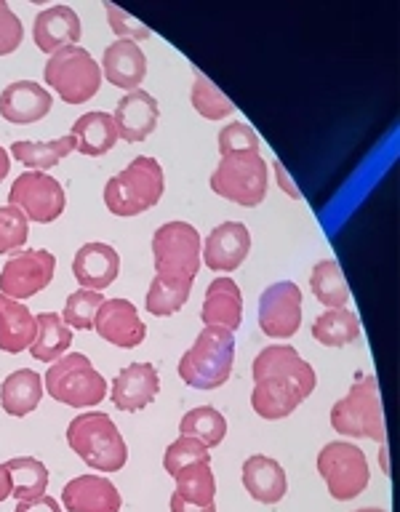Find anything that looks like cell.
Listing matches in <instances>:
<instances>
[{
  "mask_svg": "<svg viewBox=\"0 0 400 512\" xmlns=\"http://www.w3.org/2000/svg\"><path fill=\"white\" fill-rule=\"evenodd\" d=\"M251 408L262 419H286L302 406L318 384L315 368L291 344H270L254 358Z\"/></svg>",
  "mask_w": 400,
  "mask_h": 512,
  "instance_id": "6da1fadb",
  "label": "cell"
},
{
  "mask_svg": "<svg viewBox=\"0 0 400 512\" xmlns=\"http://www.w3.org/2000/svg\"><path fill=\"white\" fill-rule=\"evenodd\" d=\"M67 443L96 472H118L128 462L126 440L102 411L75 416L67 427Z\"/></svg>",
  "mask_w": 400,
  "mask_h": 512,
  "instance_id": "7a4b0ae2",
  "label": "cell"
},
{
  "mask_svg": "<svg viewBox=\"0 0 400 512\" xmlns=\"http://www.w3.org/2000/svg\"><path fill=\"white\" fill-rule=\"evenodd\" d=\"M166 190V176L155 158L139 155L120 174L104 184V206L115 216H139L158 206Z\"/></svg>",
  "mask_w": 400,
  "mask_h": 512,
  "instance_id": "3957f363",
  "label": "cell"
},
{
  "mask_svg": "<svg viewBox=\"0 0 400 512\" xmlns=\"http://www.w3.org/2000/svg\"><path fill=\"white\" fill-rule=\"evenodd\" d=\"M232 363H235V334L227 328L206 326L179 360V376L187 387L216 390L230 379Z\"/></svg>",
  "mask_w": 400,
  "mask_h": 512,
  "instance_id": "277c9868",
  "label": "cell"
},
{
  "mask_svg": "<svg viewBox=\"0 0 400 512\" xmlns=\"http://www.w3.org/2000/svg\"><path fill=\"white\" fill-rule=\"evenodd\" d=\"M331 427L347 438L376 440L379 446L387 443L384 430L382 398H379V382L376 376L360 374L342 400H336L331 408Z\"/></svg>",
  "mask_w": 400,
  "mask_h": 512,
  "instance_id": "5b68a950",
  "label": "cell"
},
{
  "mask_svg": "<svg viewBox=\"0 0 400 512\" xmlns=\"http://www.w3.org/2000/svg\"><path fill=\"white\" fill-rule=\"evenodd\" d=\"M43 390L64 406L72 408H91L99 406L107 395V382L104 376L91 366V360L80 352H70L54 360V366H48Z\"/></svg>",
  "mask_w": 400,
  "mask_h": 512,
  "instance_id": "8992f818",
  "label": "cell"
},
{
  "mask_svg": "<svg viewBox=\"0 0 400 512\" xmlns=\"http://www.w3.org/2000/svg\"><path fill=\"white\" fill-rule=\"evenodd\" d=\"M270 166L259 152H232L222 155L211 174V190L238 206L254 208L267 198Z\"/></svg>",
  "mask_w": 400,
  "mask_h": 512,
  "instance_id": "52a82bcc",
  "label": "cell"
},
{
  "mask_svg": "<svg viewBox=\"0 0 400 512\" xmlns=\"http://www.w3.org/2000/svg\"><path fill=\"white\" fill-rule=\"evenodd\" d=\"M43 78L67 104H86L102 88V67L83 46H67L48 56Z\"/></svg>",
  "mask_w": 400,
  "mask_h": 512,
  "instance_id": "ba28073f",
  "label": "cell"
},
{
  "mask_svg": "<svg viewBox=\"0 0 400 512\" xmlns=\"http://www.w3.org/2000/svg\"><path fill=\"white\" fill-rule=\"evenodd\" d=\"M318 472L336 502H350L360 496L371 480L366 454L347 440H334L323 446L318 454Z\"/></svg>",
  "mask_w": 400,
  "mask_h": 512,
  "instance_id": "9c48e42d",
  "label": "cell"
},
{
  "mask_svg": "<svg viewBox=\"0 0 400 512\" xmlns=\"http://www.w3.org/2000/svg\"><path fill=\"white\" fill-rule=\"evenodd\" d=\"M200 251H203V243H200L198 230L187 222H168L152 235L155 270L166 278L195 280L203 264Z\"/></svg>",
  "mask_w": 400,
  "mask_h": 512,
  "instance_id": "30bf717a",
  "label": "cell"
},
{
  "mask_svg": "<svg viewBox=\"0 0 400 512\" xmlns=\"http://www.w3.org/2000/svg\"><path fill=\"white\" fill-rule=\"evenodd\" d=\"M8 206H16L27 219L48 224L59 219L67 206L64 187L51 174L43 171H24L14 179L8 190Z\"/></svg>",
  "mask_w": 400,
  "mask_h": 512,
  "instance_id": "8fae6325",
  "label": "cell"
},
{
  "mask_svg": "<svg viewBox=\"0 0 400 512\" xmlns=\"http://www.w3.org/2000/svg\"><path fill=\"white\" fill-rule=\"evenodd\" d=\"M54 272L56 256L51 251H46V248L19 251L0 270V294L16 299V302L30 299L54 280Z\"/></svg>",
  "mask_w": 400,
  "mask_h": 512,
  "instance_id": "7c38bea8",
  "label": "cell"
},
{
  "mask_svg": "<svg viewBox=\"0 0 400 512\" xmlns=\"http://www.w3.org/2000/svg\"><path fill=\"white\" fill-rule=\"evenodd\" d=\"M302 326V291L291 280L272 283L259 296V328L270 339H288Z\"/></svg>",
  "mask_w": 400,
  "mask_h": 512,
  "instance_id": "4fadbf2b",
  "label": "cell"
},
{
  "mask_svg": "<svg viewBox=\"0 0 400 512\" xmlns=\"http://www.w3.org/2000/svg\"><path fill=\"white\" fill-rule=\"evenodd\" d=\"M94 331L104 342L123 350L139 347L147 336V326L139 318V310L128 299H104L94 318Z\"/></svg>",
  "mask_w": 400,
  "mask_h": 512,
  "instance_id": "5bb4252c",
  "label": "cell"
},
{
  "mask_svg": "<svg viewBox=\"0 0 400 512\" xmlns=\"http://www.w3.org/2000/svg\"><path fill=\"white\" fill-rule=\"evenodd\" d=\"M251 251V232L243 222H224L208 232L206 246L200 251V262L208 270L232 272L248 259Z\"/></svg>",
  "mask_w": 400,
  "mask_h": 512,
  "instance_id": "9a60e30c",
  "label": "cell"
},
{
  "mask_svg": "<svg viewBox=\"0 0 400 512\" xmlns=\"http://www.w3.org/2000/svg\"><path fill=\"white\" fill-rule=\"evenodd\" d=\"M54 107V96L35 80H14L0 94V115L16 126L38 123Z\"/></svg>",
  "mask_w": 400,
  "mask_h": 512,
  "instance_id": "2e32d148",
  "label": "cell"
},
{
  "mask_svg": "<svg viewBox=\"0 0 400 512\" xmlns=\"http://www.w3.org/2000/svg\"><path fill=\"white\" fill-rule=\"evenodd\" d=\"M158 118V99L142 91V88L128 91L118 102V107H115V115H112L115 128H118V139L131 144L144 142L155 131V126H158Z\"/></svg>",
  "mask_w": 400,
  "mask_h": 512,
  "instance_id": "e0dca14e",
  "label": "cell"
},
{
  "mask_svg": "<svg viewBox=\"0 0 400 512\" xmlns=\"http://www.w3.org/2000/svg\"><path fill=\"white\" fill-rule=\"evenodd\" d=\"M62 504L67 512H120L123 496L110 478L80 475L64 486Z\"/></svg>",
  "mask_w": 400,
  "mask_h": 512,
  "instance_id": "ac0fdd59",
  "label": "cell"
},
{
  "mask_svg": "<svg viewBox=\"0 0 400 512\" xmlns=\"http://www.w3.org/2000/svg\"><path fill=\"white\" fill-rule=\"evenodd\" d=\"M160 376L152 363H131L120 368L112 382V403L120 411H142L158 398Z\"/></svg>",
  "mask_w": 400,
  "mask_h": 512,
  "instance_id": "d6986e66",
  "label": "cell"
},
{
  "mask_svg": "<svg viewBox=\"0 0 400 512\" xmlns=\"http://www.w3.org/2000/svg\"><path fill=\"white\" fill-rule=\"evenodd\" d=\"M72 275L88 291L110 288L120 275V256L110 243H86L72 259Z\"/></svg>",
  "mask_w": 400,
  "mask_h": 512,
  "instance_id": "ffe728a7",
  "label": "cell"
},
{
  "mask_svg": "<svg viewBox=\"0 0 400 512\" xmlns=\"http://www.w3.org/2000/svg\"><path fill=\"white\" fill-rule=\"evenodd\" d=\"M80 16L70 6H51L40 11L32 24V40L43 54H56L67 46L80 43Z\"/></svg>",
  "mask_w": 400,
  "mask_h": 512,
  "instance_id": "44dd1931",
  "label": "cell"
},
{
  "mask_svg": "<svg viewBox=\"0 0 400 512\" xmlns=\"http://www.w3.org/2000/svg\"><path fill=\"white\" fill-rule=\"evenodd\" d=\"M147 75V56L142 46L134 40H115L104 48L102 56V78H107L112 86L136 91L142 86Z\"/></svg>",
  "mask_w": 400,
  "mask_h": 512,
  "instance_id": "7402d4cb",
  "label": "cell"
},
{
  "mask_svg": "<svg viewBox=\"0 0 400 512\" xmlns=\"http://www.w3.org/2000/svg\"><path fill=\"white\" fill-rule=\"evenodd\" d=\"M200 318L206 326H219L227 331H238L243 323V294L235 280L230 278H214L206 288V299H203V310Z\"/></svg>",
  "mask_w": 400,
  "mask_h": 512,
  "instance_id": "603a6c76",
  "label": "cell"
},
{
  "mask_svg": "<svg viewBox=\"0 0 400 512\" xmlns=\"http://www.w3.org/2000/svg\"><path fill=\"white\" fill-rule=\"evenodd\" d=\"M243 486L248 496L262 504H278L288 491L286 472L275 459L264 454L248 456L243 462Z\"/></svg>",
  "mask_w": 400,
  "mask_h": 512,
  "instance_id": "cb8c5ba5",
  "label": "cell"
},
{
  "mask_svg": "<svg viewBox=\"0 0 400 512\" xmlns=\"http://www.w3.org/2000/svg\"><path fill=\"white\" fill-rule=\"evenodd\" d=\"M35 334H38V323L35 315L27 310V304L0 294V350L11 355L30 350Z\"/></svg>",
  "mask_w": 400,
  "mask_h": 512,
  "instance_id": "d4e9b609",
  "label": "cell"
},
{
  "mask_svg": "<svg viewBox=\"0 0 400 512\" xmlns=\"http://www.w3.org/2000/svg\"><path fill=\"white\" fill-rule=\"evenodd\" d=\"M43 379L32 368H19L8 374L0 384V406L11 416H27L40 406L43 398Z\"/></svg>",
  "mask_w": 400,
  "mask_h": 512,
  "instance_id": "484cf974",
  "label": "cell"
},
{
  "mask_svg": "<svg viewBox=\"0 0 400 512\" xmlns=\"http://www.w3.org/2000/svg\"><path fill=\"white\" fill-rule=\"evenodd\" d=\"M72 139L78 144V152H83L88 158H99L115 147L118 128L107 112H86L72 123Z\"/></svg>",
  "mask_w": 400,
  "mask_h": 512,
  "instance_id": "4316f807",
  "label": "cell"
},
{
  "mask_svg": "<svg viewBox=\"0 0 400 512\" xmlns=\"http://www.w3.org/2000/svg\"><path fill=\"white\" fill-rule=\"evenodd\" d=\"M35 323H38V334H35V342L30 344L32 358L40 363H54L70 350L72 328L56 312H40L35 315Z\"/></svg>",
  "mask_w": 400,
  "mask_h": 512,
  "instance_id": "83f0119b",
  "label": "cell"
},
{
  "mask_svg": "<svg viewBox=\"0 0 400 512\" xmlns=\"http://www.w3.org/2000/svg\"><path fill=\"white\" fill-rule=\"evenodd\" d=\"M3 467L8 470V480H11V496H16L19 502L46 494L48 470L40 459H35V456H14Z\"/></svg>",
  "mask_w": 400,
  "mask_h": 512,
  "instance_id": "f1b7e54d",
  "label": "cell"
},
{
  "mask_svg": "<svg viewBox=\"0 0 400 512\" xmlns=\"http://www.w3.org/2000/svg\"><path fill=\"white\" fill-rule=\"evenodd\" d=\"M310 288L315 299L320 304H326L328 310H342L350 302V288L342 275V267L336 264V259H320L312 267Z\"/></svg>",
  "mask_w": 400,
  "mask_h": 512,
  "instance_id": "f546056e",
  "label": "cell"
},
{
  "mask_svg": "<svg viewBox=\"0 0 400 512\" xmlns=\"http://www.w3.org/2000/svg\"><path fill=\"white\" fill-rule=\"evenodd\" d=\"M11 152H14V160L24 163L30 171H48L59 160L78 152V144H75L72 134H67L54 139V142H14Z\"/></svg>",
  "mask_w": 400,
  "mask_h": 512,
  "instance_id": "4dcf8cb0",
  "label": "cell"
},
{
  "mask_svg": "<svg viewBox=\"0 0 400 512\" xmlns=\"http://www.w3.org/2000/svg\"><path fill=\"white\" fill-rule=\"evenodd\" d=\"M360 336V320L347 307L342 310H326L312 323V339H318L326 347H344Z\"/></svg>",
  "mask_w": 400,
  "mask_h": 512,
  "instance_id": "1f68e13d",
  "label": "cell"
},
{
  "mask_svg": "<svg viewBox=\"0 0 400 512\" xmlns=\"http://www.w3.org/2000/svg\"><path fill=\"white\" fill-rule=\"evenodd\" d=\"M192 291V280L184 278H166V275H155V280L150 283V291H147V299H144V307L150 315H174L187 304Z\"/></svg>",
  "mask_w": 400,
  "mask_h": 512,
  "instance_id": "d6a6232c",
  "label": "cell"
},
{
  "mask_svg": "<svg viewBox=\"0 0 400 512\" xmlns=\"http://www.w3.org/2000/svg\"><path fill=\"white\" fill-rule=\"evenodd\" d=\"M179 432L184 438L200 440L206 448H216L227 435V419L214 406L190 408L179 422Z\"/></svg>",
  "mask_w": 400,
  "mask_h": 512,
  "instance_id": "836d02e7",
  "label": "cell"
},
{
  "mask_svg": "<svg viewBox=\"0 0 400 512\" xmlns=\"http://www.w3.org/2000/svg\"><path fill=\"white\" fill-rule=\"evenodd\" d=\"M176 478V496H182L184 502L200 504V507H208L214 504L216 494V480L214 472H211V462H195L190 467H184L174 475Z\"/></svg>",
  "mask_w": 400,
  "mask_h": 512,
  "instance_id": "e575fe53",
  "label": "cell"
},
{
  "mask_svg": "<svg viewBox=\"0 0 400 512\" xmlns=\"http://www.w3.org/2000/svg\"><path fill=\"white\" fill-rule=\"evenodd\" d=\"M190 99L192 107H195L206 120H222L235 112V104H232L230 99L203 75V72H195V83H192Z\"/></svg>",
  "mask_w": 400,
  "mask_h": 512,
  "instance_id": "d590c367",
  "label": "cell"
},
{
  "mask_svg": "<svg viewBox=\"0 0 400 512\" xmlns=\"http://www.w3.org/2000/svg\"><path fill=\"white\" fill-rule=\"evenodd\" d=\"M104 296L99 291H88V288H80L75 294L67 296V304H64L62 320L70 328H78V331H88L94 328V318L99 307H102Z\"/></svg>",
  "mask_w": 400,
  "mask_h": 512,
  "instance_id": "8d00e7d4",
  "label": "cell"
},
{
  "mask_svg": "<svg viewBox=\"0 0 400 512\" xmlns=\"http://www.w3.org/2000/svg\"><path fill=\"white\" fill-rule=\"evenodd\" d=\"M30 219L16 206H0V254H14L27 243Z\"/></svg>",
  "mask_w": 400,
  "mask_h": 512,
  "instance_id": "74e56055",
  "label": "cell"
},
{
  "mask_svg": "<svg viewBox=\"0 0 400 512\" xmlns=\"http://www.w3.org/2000/svg\"><path fill=\"white\" fill-rule=\"evenodd\" d=\"M195 462H211V454H208V448L203 446L200 440L184 438V435H179V438L166 448V456H163V467H166V472L171 478H174L176 472L184 470V467H190V464Z\"/></svg>",
  "mask_w": 400,
  "mask_h": 512,
  "instance_id": "f35d334b",
  "label": "cell"
},
{
  "mask_svg": "<svg viewBox=\"0 0 400 512\" xmlns=\"http://www.w3.org/2000/svg\"><path fill=\"white\" fill-rule=\"evenodd\" d=\"M219 152L232 155V152H259V136L248 123H227L219 131Z\"/></svg>",
  "mask_w": 400,
  "mask_h": 512,
  "instance_id": "ab89813d",
  "label": "cell"
},
{
  "mask_svg": "<svg viewBox=\"0 0 400 512\" xmlns=\"http://www.w3.org/2000/svg\"><path fill=\"white\" fill-rule=\"evenodd\" d=\"M107 19H110V27L112 32L118 35V40H144V38H150L152 30L150 27H144L139 19H134L131 14H126V11H120L115 3H107Z\"/></svg>",
  "mask_w": 400,
  "mask_h": 512,
  "instance_id": "60d3db41",
  "label": "cell"
},
{
  "mask_svg": "<svg viewBox=\"0 0 400 512\" xmlns=\"http://www.w3.org/2000/svg\"><path fill=\"white\" fill-rule=\"evenodd\" d=\"M22 38H24V30H22V22H19V16L11 11L8 3L0 0V56L14 54L16 48L22 46Z\"/></svg>",
  "mask_w": 400,
  "mask_h": 512,
  "instance_id": "b9f144b4",
  "label": "cell"
},
{
  "mask_svg": "<svg viewBox=\"0 0 400 512\" xmlns=\"http://www.w3.org/2000/svg\"><path fill=\"white\" fill-rule=\"evenodd\" d=\"M14 512H62V507L56 504L54 496H35V499H24L16 504Z\"/></svg>",
  "mask_w": 400,
  "mask_h": 512,
  "instance_id": "7bdbcfd3",
  "label": "cell"
},
{
  "mask_svg": "<svg viewBox=\"0 0 400 512\" xmlns=\"http://www.w3.org/2000/svg\"><path fill=\"white\" fill-rule=\"evenodd\" d=\"M171 512H216V504H208V507H200V504L184 502L182 496H171Z\"/></svg>",
  "mask_w": 400,
  "mask_h": 512,
  "instance_id": "ee69618b",
  "label": "cell"
},
{
  "mask_svg": "<svg viewBox=\"0 0 400 512\" xmlns=\"http://www.w3.org/2000/svg\"><path fill=\"white\" fill-rule=\"evenodd\" d=\"M11 496V480H8V470L0 464V502H6Z\"/></svg>",
  "mask_w": 400,
  "mask_h": 512,
  "instance_id": "f6af8a7d",
  "label": "cell"
},
{
  "mask_svg": "<svg viewBox=\"0 0 400 512\" xmlns=\"http://www.w3.org/2000/svg\"><path fill=\"white\" fill-rule=\"evenodd\" d=\"M8 171H11V158H8V152L0 147V182L6 179Z\"/></svg>",
  "mask_w": 400,
  "mask_h": 512,
  "instance_id": "bcb514c9",
  "label": "cell"
},
{
  "mask_svg": "<svg viewBox=\"0 0 400 512\" xmlns=\"http://www.w3.org/2000/svg\"><path fill=\"white\" fill-rule=\"evenodd\" d=\"M275 168H278V179L283 182V187H286V192L291 195V198H299V192H296V187L286 179V174H283V168H280V163H275Z\"/></svg>",
  "mask_w": 400,
  "mask_h": 512,
  "instance_id": "7dc6e473",
  "label": "cell"
},
{
  "mask_svg": "<svg viewBox=\"0 0 400 512\" xmlns=\"http://www.w3.org/2000/svg\"><path fill=\"white\" fill-rule=\"evenodd\" d=\"M355 512H387V510H376V507H363V510H355Z\"/></svg>",
  "mask_w": 400,
  "mask_h": 512,
  "instance_id": "c3c4849f",
  "label": "cell"
}]
</instances>
